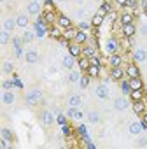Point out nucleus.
Returning <instances> with one entry per match:
<instances>
[{
  "label": "nucleus",
  "instance_id": "nucleus-1",
  "mask_svg": "<svg viewBox=\"0 0 147 149\" xmlns=\"http://www.w3.org/2000/svg\"><path fill=\"white\" fill-rule=\"evenodd\" d=\"M25 102L28 104V105H39L40 102H42V91L39 90V88H32V90H28L26 91V95H25Z\"/></svg>",
  "mask_w": 147,
  "mask_h": 149
},
{
  "label": "nucleus",
  "instance_id": "nucleus-2",
  "mask_svg": "<svg viewBox=\"0 0 147 149\" xmlns=\"http://www.w3.org/2000/svg\"><path fill=\"white\" fill-rule=\"evenodd\" d=\"M95 93H96V97H98L100 100H107V98H109V95H110V91H109V86H107L105 83L98 84V86H96V90H95Z\"/></svg>",
  "mask_w": 147,
  "mask_h": 149
},
{
  "label": "nucleus",
  "instance_id": "nucleus-3",
  "mask_svg": "<svg viewBox=\"0 0 147 149\" xmlns=\"http://www.w3.org/2000/svg\"><path fill=\"white\" fill-rule=\"evenodd\" d=\"M76 63H77L76 56H72L70 53H68V54H65V56L61 58V65H63L65 68H68V70H72L74 67H76Z\"/></svg>",
  "mask_w": 147,
  "mask_h": 149
},
{
  "label": "nucleus",
  "instance_id": "nucleus-4",
  "mask_svg": "<svg viewBox=\"0 0 147 149\" xmlns=\"http://www.w3.org/2000/svg\"><path fill=\"white\" fill-rule=\"evenodd\" d=\"M25 60H26V63H30V65H35V63H39L40 56H39V53H37L35 49H28V51L25 53Z\"/></svg>",
  "mask_w": 147,
  "mask_h": 149
},
{
  "label": "nucleus",
  "instance_id": "nucleus-5",
  "mask_svg": "<svg viewBox=\"0 0 147 149\" xmlns=\"http://www.w3.org/2000/svg\"><path fill=\"white\" fill-rule=\"evenodd\" d=\"M40 11H42L40 2H35V0H32V2L28 4V7H26V13H28L30 16H39V14H40Z\"/></svg>",
  "mask_w": 147,
  "mask_h": 149
},
{
  "label": "nucleus",
  "instance_id": "nucleus-6",
  "mask_svg": "<svg viewBox=\"0 0 147 149\" xmlns=\"http://www.w3.org/2000/svg\"><path fill=\"white\" fill-rule=\"evenodd\" d=\"M65 116L70 118V119H81V118H83V112H81L79 107H70V105H68V109L65 111Z\"/></svg>",
  "mask_w": 147,
  "mask_h": 149
},
{
  "label": "nucleus",
  "instance_id": "nucleus-7",
  "mask_svg": "<svg viewBox=\"0 0 147 149\" xmlns=\"http://www.w3.org/2000/svg\"><path fill=\"white\" fill-rule=\"evenodd\" d=\"M114 107H116L117 111H124V109L130 107V100H128L126 97H117V98L114 100Z\"/></svg>",
  "mask_w": 147,
  "mask_h": 149
},
{
  "label": "nucleus",
  "instance_id": "nucleus-8",
  "mask_svg": "<svg viewBox=\"0 0 147 149\" xmlns=\"http://www.w3.org/2000/svg\"><path fill=\"white\" fill-rule=\"evenodd\" d=\"M16 25H18L19 28H26V26L30 25V18H28V14L19 13V14L16 16Z\"/></svg>",
  "mask_w": 147,
  "mask_h": 149
},
{
  "label": "nucleus",
  "instance_id": "nucleus-9",
  "mask_svg": "<svg viewBox=\"0 0 147 149\" xmlns=\"http://www.w3.org/2000/svg\"><path fill=\"white\" fill-rule=\"evenodd\" d=\"M128 132H130L131 135H140V133L144 132V123H138V121H133V123H130V126H128Z\"/></svg>",
  "mask_w": 147,
  "mask_h": 149
},
{
  "label": "nucleus",
  "instance_id": "nucleus-10",
  "mask_svg": "<svg viewBox=\"0 0 147 149\" xmlns=\"http://www.w3.org/2000/svg\"><path fill=\"white\" fill-rule=\"evenodd\" d=\"M135 33H137V28H135V25H133V23H130V25H123V35H124L126 39L133 37Z\"/></svg>",
  "mask_w": 147,
  "mask_h": 149
},
{
  "label": "nucleus",
  "instance_id": "nucleus-11",
  "mask_svg": "<svg viewBox=\"0 0 147 149\" xmlns=\"http://www.w3.org/2000/svg\"><path fill=\"white\" fill-rule=\"evenodd\" d=\"M81 76H83V70H74V68H72V72L68 74V83H70V84H76V83H79Z\"/></svg>",
  "mask_w": 147,
  "mask_h": 149
},
{
  "label": "nucleus",
  "instance_id": "nucleus-12",
  "mask_svg": "<svg viewBox=\"0 0 147 149\" xmlns=\"http://www.w3.org/2000/svg\"><path fill=\"white\" fill-rule=\"evenodd\" d=\"M68 53L72 54V56H76V58H79L81 54H83V47H81V44H70L68 46Z\"/></svg>",
  "mask_w": 147,
  "mask_h": 149
},
{
  "label": "nucleus",
  "instance_id": "nucleus-13",
  "mask_svg": "<svg viewBox=\"0 0 147 149\" xmlns=\"http://www.w3.org/2000/svg\"><path fill=\"white\" fill-rule=\"evenodd\" d=\"M86 118H88V121H89L91 125H98V123H100V114H98V111H88V112H86Z\"/></svg>",
  "mask_w": 147,
  "mask_h": 149
},
{
  "label": "nucleus",
  "instance_id": "nucleus-14",
  "mask_svg": "<svg viewBox=\"0 0 147 149\" xmlns=\"http://www.w3.org/2000/svg\"><path fill=\"white\" fill-rule=\"evenodd\" d=\"M40 121L44 123V125H53V121H54V118H53V112L51 111H42V114H40Z\"/></svg>",
  "mask_w": 147,
  "mask_h": 149
},
{
  "label": "nucleus",
  "instance_id": "nucleus-15",
  "mask_svg": "<svg viewBox=\"0 0 147 149\" xmlns=\"http://www.w3.org/2000/svg\"><path fill=\"white\" fill-rule=\"evenodd\" d=\"M133 60L138 61V63L145 61V60H147V51H145V49H137V51L133 53Z\"/></svg>",
  "mask_w": 147,
  "mask_h": 149
},
{
  "label": "nucleus",
  "instance_id": "nucleus-16",
  "mask_svg": "<svg viewBox=\"0 0 147 149\" xmlns=\"http://www.w3.org/2000/svg\"><path fill=\"white\" fill-rule=\"evenodd\" d=\"M16 26H18V25H16V19H11V18H6L4 23H2V28L7 30V32H12Z\"/></svg>",
  "mask_w": 147,
  "mask_h": 149
},
{
  "label": "nucleus",
  "instance_id": "nucleus-17",
  "mask_svg": "<svg viewBox=\"0 0 147 149\" xmlns=\"http://www.w3.org/2000/svg\"><path fill=\"white\" fill-rule=\"evenodd\" d=\"M14 100H16V97H14V93H12V91H4V93H2V102H4L6 105L14 104Z\"/></svg>",
  "mask_w": 147,
  "mask_h": 149
},
{
  "label": "nucleus",
  "instance_id": "nucleus-18",
  "mask_svg": "<svg viewBox=\"0 0 147 149\" xmlns=\"http://www.w3.org/2000/svg\"><path fill=\"white\" fill-rule=\"evenodd\" d=\"M126 74L130 76V79H133V77H140V70H138V67L133 65V63L126 68Z\"/></svg>",
  "mask_w": 147,
  "mask_h": 149
},
{
  "label": "nucleus",
  "instance_id": "nucleus-19",
  "mask_svg": "<svg viewBox=\"0 0 147 149\" xmlns=\"http://www.w3.org/2000/svg\"><path fill=\"white\" fill-rule=\"evenodd\" d=\"M109 63H110V67H121V63H123V58H121L119 54L112 53V54H110V58H109Z\"/></svg>",
  "mask_w": 147,
  "mask_h": 149
},
{
  "label": "nucleus",
  "instance_id": "nucleus-20",
  "mask_svg": "<svg viewBox=\"0 0 147 149\" xmlns=\"http://www.w3.org/2000/svg\"><path fill=\"white\" fill-rule=\"evenodd\" d=\"M91 67V60L86 56V58H79V70L83 72H88V68Z\"/></svg>",
  "mask_w": 147,
  "mask_h": 149
},
{
  "label": "nucleus",
  "instance_id": "nucleus-21",
  "mask_svg": "<svg viewBox=\"0 0 147 149\" xmlns=\"http://www.w3.org/2000/svg\"><path fill=\"white\" fill-rule=\"evenodd\" d=\"M81 104H83V98H81L79 95H72V97L68 98V105H70V107H81Z\"/></svg>",
  "mask_w": 147,
  "mask_h": 149
},
{
  "label": "nucleus",
  "instance_id": "nucleus-22",
  "mask_svg": "<svg viewBox=\"0 0 147 149\" xmlns=\"http://www.w3.org/2000/svg\"><path fill=\"white\" fill-rule=\"evenodd\" d=\"M33 40H35V33L32 30H25L23 32V42L25 44H32Z\"/></svg>",
  "mask_w": 147,
  "mask_h": 149
},
{
  "label": "nucleus",
  "instance_id": "nucleus-23",
  "mask_svg": "<svg viewBox=\"0 0 147 149\" xmlns=\"http://www.w3.org/2000/svg\"><path fill=\"white\" fill-rule=\"evenodd\" d=\"M58 25H60L61 28H70V26H72V21H70V18H67V16H58Z\"/></svg>",
  "mask_w": 147,
  "mask_h": 149
},
{
  "label": "nucleus",
  "instance_id": "nucleus-24",
  "mask_svg": "<svg viewBox=\"0 0 147 149\" xmlns=\"http://www.w3.org/2000/svg\"><path fill=\"white\" fill-rule=\"evenodd\" d=\"M123 70H121V67H112V70H110V77L112 79H123Z\"/></svg>",
  "mask_w": 147,
  "mask_h": 149
},
{
  "label": "nucleus",
  "instance_id": "nucleus-25",
  "mask_svg": "<svg viewBox=\"0 0 147 149\" xmlns=\"http://www.w3.org/2000/svg\"><path fill=\"white\" fill-rule=\"evenodd\" d=\"M76 28H74V26H70V28H65L63 30V37L67 39V40H70V39H76Z\"/></svg>",
  "mask_w": 147,
  "mask_h": 149
},
{
  "label": "nucleus",
  "instance_id": "nucleus-26",
  "mask_svg": "<svg viewBox=\"0 0 147 149\" xmlns=\"http://www.w3.org/2000/svg\"><path fill=\"white\" fill-rule=\"evenodd\" d=\"M130 97H131V100H135V102L144 100V91H142V90H131V91H130Z\"/></svg>",
  "mask_w": 147,
  "mask_h": 149
},
{
  "label": "nucleus",
  "instance_id": "nucleus-27",
  "mask_svg": "<svg viewBox=\"0 0 147 149\" xmlns=\"http://www.w3.org/2000/svg\"><path fill=\"white\" fill-rule=\"evenodd\" d=\"M133 112H135V114H144V112H145V105H144L142 100H138V102L133 104Z\"/></svg>",
  "mask_w": 147,
  "mask_h": 149
},
{
  "label": "nucleus",
  "instance_id": "nucleus-28",
  "mask_svg": "<svg viewBox=\"0 0 147 149\" xmlns=\"http://www.w3.org/2000/svg\"><path fill=\"white\" fill-rule=\"evenodd\" d=\"M117 47H119V46H117L116 39H112V37H110V39L107 40V51H109V53H116V51H117Z\"/></svg>",
  "mask_w": 147,
  "mask_h": 149
},
{
  "label": "nucleus",
  "instance_id": "nucleus-29",
  "mask_svg": "<svg viewBox=\"0 0 147 149\" xmlns=\"http://www.w3.org/2000/svg\"><path fill=\"white\" fill-rule=\"evenodd\" d=\"M130 86H131V90H142V88H144L140 77H133V79H130Z\"/></svg>",
  "mask_w": 147,
  "mask_h": 149
},
{
  "label": "nucleus",
  "instance_id": "nucleus-30",
  "mask_svg": "<svg viewBox=\"0 0 147 149\" xmlns=\"http://www.w3.org/2000/svg\"><path fill=\"white\" fill-rule=\"evenodd\" d=\"M88 76H89V77H98V76H100V67H98V65H91V67L88 68Z\"/></svg>",
  "mask_w": 147,
  "mask_h": 149
},
{
  "label": "nucleus",
  "instance_id": "nucleus-31",
  "mask_svg": "<svg viewBox=\"0 0 147 149\" xmlns=\"http://www.w3.org/2000/svg\"><path fill=\"white\" fill-rule=\"evenodd\" d=\"M103 23V14H100V13H96L95 16H93V21H91V25L95 26V28H98L100 25Z\"/></svg>",
  "mask_w": 147,
  "mask_h": 149
},
{
  "label": "nucleus",
  "instance_id": "nucleus-32",
  "mask_svg": "<svg viewBox=\"0 0 147 149\" xmlns=\"http://www.w3.org/2000/svg\"><path fill=\"white\" fill-rule=\"evenodd\" d=\"M130 23H133V16L130 13H123L121 14V25H130Z\"/></svg>",
  "mask_w": 147,
  "mask_h": 149
},
{
  "label": "nucleus",
  "instance_id": "nucleus-33",
  "mask_svg": "<svg viewBox=\"0 0 147 149\" xmlns=\"http://www.w3.org/2000/svg\"><path fill=\"white\" fill-rule=\"evenodd\" d=\"M49 35H51V37H54V39H61V35H63V28H61V26H56V28H51V32H49Z\"/></svg>",
  "mask_w": 147,
  "mask_h": 149
},
{
  "label": "nucleus",
  "instance_id": "nucleus-34",
  "mask_svg": "<svg viewBox=\"0 0 147 149\" xmlns=\"http://www.w3.org/2000/svg\"><path fill=\"white\" fill-rule=\"evenodd\" d=\"M86 40H88V35H86L83 30H79V32L76 33V42H77V44H84Z\"/></svg>",
  "mask_w": 147,
  "mask_h": 149
},
{
  "label": "nucleus",
  "instance_id": "nucleus-35",
  "mask_svg": "<svg viewBox=\"0 0 147 149\" xmlns=\"http://www.w3.org/2000/svg\"><path fill=\"white\" fill-rule=\"evenodd\" d=\"M95 51H96L95 46H86V47L83 49V54H86L88 58H91V56H95Z\"/></svg>",
  "mask_w": 147,
  "mask_h": 149
},
{
  "label": "nucleus",
  "instance_id": "nucleus-36",
  "mask_svg": "<svg viewBox=\"0 0 147 149\" xmlns=\"http://www.w3.org/2000/svg\"><path fill=\"white\" fill-rule=\"evenodd\" d=\"M89 76H81V79H79V86L83 88V90H86L88 88V84H89Z\"/></svg>",
  "mask_w": 147,
  "mask_h": 149
},
{
  "label": "nucleus",
  "instance_id": "nucleus-37",
  "mask_svg": "<svg viewBox=\"0 0 147 149\" xmlns=\"http://www.w3.org/2000/svg\"><path fill=\"white\" fill-rule=\"evenodd\" d=\"M7 40H9V32L2 28V33H0V44L6 46V44H7Z\"/></svg>",
  "mask_w": 147,
  "mask_h": 149
},
{
  "label": "nucleus",
  "instance_id": "nucleus-38",
  "mask_svg": "<svg viewBox=\"0 0 147 149\" xmlns=\"http://www.w3.org/2000/svg\"><path fill=\"white\" fill-rule=\"evenodd\" d=\"M2 139H4V140H7V142H11V140H12V133H11V130L2 128Z\"/></svg>",
  "mask_w": 147,
  "mask_h": 149
},
{
  "label": "nucleus",
  "instance_id": "nucleus-39",
  "mask_svg": "<svg viewBox=\"0 0 147 149\" xmlns=\"http://www.w3.org/2000/svg\"><path fill=\"white\" fill-rule=\"evenodd\" d=\"M44 16H46V18H44L46 23H51V25L54 23V11H49V13H46Z\"/></svg>",
  "mask_w": 147,
  "mask_h": 149
},
{
  "label": "nucleus",
  "instance_id": "nucleus-40",
  "mask_svg": "<svg viewBox=\"0 0 147 149\" xmlns=\"http://www.w3.org/2000/svg\"><path fill=\"white\" fill-rule=\"evenodd\" d=\"M2 72H6V74H11V72H12V63H9V61H4V63H2Z\"/></svg>",
  "mask_w": 147,
  "mask_h": 149
},
{
  "label": "nucleus",
  "instance_id": "nucleus-41",
  "mask_svg": "<svg viewBox=\"0 0 147 149\" xmlns=\"http://www.w3.org/2000/svg\"><path fill=\"white\" fill-rule=\"evenodd\" d=\"M121 88H123V93H126V95H128V93L131 91V86H130V81H123V83H121Z\"/></svg>",
  "mask_w": 147,
  "mask_h": 149
},
{
  "label": "nucleus",
  "instance_id": "nucleus-42",
  "mask_svg": "<svg viewBox=\"0 0 147 149\" xmlns=\"http://www.w3.org/2000/svg\"><path fill=\"white\" fill-rule=\"evenodd\" d=\"M110 11H112V9H110V4H109V2H105V4L100 7V11H98V13H100V14H105V13H110Z\"/></svg>",
  "mask_w": 147,
  "mask_h": 149
},
{
  "label": "nucleus",
  "instance_id": "nucleus-43",
  "mask_svg": "<svg viewBox=\"0 0 147 149\" xmlns=\"http://www.w3.org/2000/svg\"><path fill=\"white\" fill-rule=\"evenodd\" d=\"M53 7H54V2H53V0H46V6H44V9H46V13H49V11H53Z\"/></svg>",
  "mask_w": 147,
  "mask_h": 149
},
{
  "label": "nucleus",
  "instance_id": "nucleus-44",
  "mask_svg": "<svg viewBox=\"0 0 147 149\" xmlns=\"http://www.w3.org/2000/svg\"><path fill=\"white\" fill-rule=\"evenodd\" d=\"M61 132H63L65 135H70V126H68L67 123H63V125H61Z\"/></svg>",
  "mask_w": 147,
  "mask_h": 149
},
{
  "label": "nucleus",
  "instance_id": "nucleus-45",
  "mask_svg": "<svg viewBox=\"0 0 147 149\" xmlns=\"http://www.w3.org/2000/svg\"><path fill=\"white\" fill-rule=\"evenodd\" d=\"M137 146H138V147H147V139H138Z\"/></svg>",
  "mask_w": 147,
  "mask_h": 149
},
{
  "label": "nucleus",
  "instance_id": "nucleus-46",
  "mask_svg": "<svg viewBox=\"0 0 147 149\" xmlns=\"http://www.w3.org/2000/svg\"><path fill=\"white\" fill-rule=\"evenodd\" d=\"M76 16H77V18H79V19H81V21H83V18H84V16H86V13H84V9H79V11H77V13H76Z\"/></svg>",
  "mask_w": 147,
  "mask_h": 149
},
{
  "label": "nucleus",
  "instance_id": "nucleus-47",
  "mask_svg": "<svg viewBox=\"0 0 147 149\" xmlns=\"http://www.w3.org/2000/svg\"><path fill=\"white\" fill-rule=\"evenodd\" d=\"M89 60H91V65H98V67H100V60H98V56H96V54H95V56H91Z\"/></svg>",
  "mask_w": 147,
  "mask_h": 149
},
{
  "label": "nucleus",
  "instance_id": "nucleus-48",
  "mask_svg": "<svg viewBox=\"0 0 147 149\" xmlns=\"http://www.w3.org/2000/svg\"><path fill=\"white\" fill-rule=\"evenodd\" d=\"M140 35L142 37H147V25H142L140 26Z\"/></svg>",
  "mask_w": 147,
  "mask_h": 149
},
{
  "label": "nucleus",
  "instance_id": "nucleus-49",
  "mask_svg": "<svg viewBox=\"0 0 147 149\" xmlns=\"http://www.w3.org/2000/svg\"><path fill=\"white\" fill-rule=\"evenodd\" d=\"M126 6H128V7H137V0H128Z\"/></svg>",
  "mask_w": 147,
  "mask_h": 149
},
{
  "label": "nucleus",
  "instance_id": "nucleus-50",
  "mask_svg": "<svg viewBox=\"0 0 147 149\" xmlns=\"http://www.w3.org/2000/svg\"><path fill=\"white\" fill-rule=\"evenodd\" d=\"M47 72L51 74V76H53V74H56V67H49V68H47Z\"/></svg>",
  "mask_w": 147,
  "mask_h": 149
},
{
  "label": "nucleus",
  "instance_id": "nucleus-51",
  "mask_svg": "<svg viewBox=\"0 0 147 149\" xmlns=\"http://www.w3.org/2000/svg\"><path fill=\"white\" fill-rule=\"evenodd\" d=\"M116 2H117L119 6H126V2H128V0H116Z\"/></svg>",
  "mask_w": 147,
  "mask_h": 149
},
{
  "label": "nucleus",
  "instance_id": "nucleus-52",
  "mask_svg": "<svg viewBox=\"0 0 147 149\" xmlns=\"http://www.w3.org/2000/svg\"><path fill=\"white\" fill-rule=\"evenodd\" d=\"M81 28H83V30H88V28H89V25H88V23H81Z\"/></svg>",
  "mask_w": 147,
  "mask_h": 149
},
{
  "label": "nucleus",
  "instance_id": "nucleus-53",
  "mask_svg": "<svg viewBox=\"0 0 147 149\" xmlns=\"http://www.w3.org/2000/svg\"><path fill=\"white\" fill-rule=\"evenodd\" d=\"M4 88L9 90V88H12V84H11V83H4Z\"/></svg>",
  "mask_w": 147,
  "mask_h": 149
},
{
  "label": "nucleus",
  "instance_id": "nucleus-54",
  "mask_svg": "<svg viewBox=\"0 0 147 149\" xmlns=\"http://www.w3.org/2000/svg\"><path fill=\"white\" fill-rule=\"evenodd\" d=\"M142 123H145V125H147V112L144 114V118H142Z\"/></svg>",
  "mask_w": 147,
  "mask_h": 149
},
{
  "label": "nucleus",
  "instance_id": "nucleus-55",
  "mask_svg": "<svg viewBox=\"0 0 147 149\" xmlns=\"http://www.w3.org/2000/svg\"><path fill=\"white\" fill-rule=\"evenodd\" d=\"M144 7H145V9H147V0H144Z\"/></svg>",
  "mask_w": 147,
  "mask_h": 149
},
{
  "label": "nucleus",
  "instance_id": "nucleus-56",
  "mask_svg": "<svg viewBox=\"0 0 147 149\" xmlns=\"http://www.w3.org/2000/svg\"><path fill=\"white\" fill-rule=\"evenodd\" d=\"M56 2H67V0H56Z\"/></svg>",
  "mask_w": 147,
  "mask_h": 149
},
{
  "label": "nucleus",
  "instance_id": "nucleus-57",
  "mask_svg": "<svg viewBox=\"0 0 147 149\" xmlns=\"http://www.w3.org/2000/svg\"><path fill=\"white\" fill-rule=\"evenodd\" d=\"M35 2H40V0H35Z\"/></svg>",
  "mask_w": 147,
  "mask_h": 149
}]
</instances>
